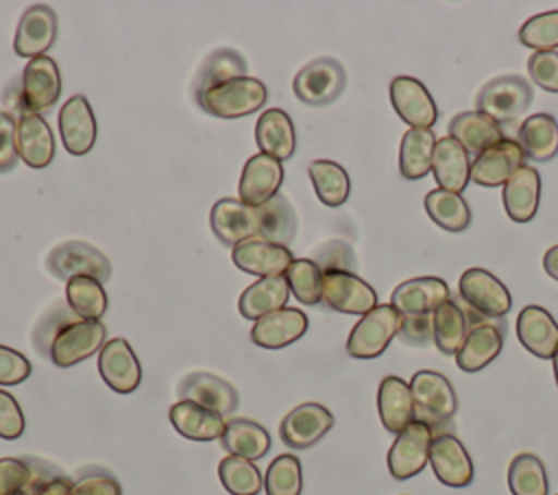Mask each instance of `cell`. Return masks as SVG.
Wrapping results in <instances>:
<instances>
[{
    "instance_id": "5bb4252c",
    "label": "cell",
    "mask_w": 558,
    "mask_h": 495,
    "mask_svg": "<svg viewBox=\"0 0 558 495\" xmlns=\"http://www.w3.org/2000/svg\"><path fill=\"white\" fill-rule=\"evenodd\" d=\"M209 225L214 236L231 249L259 236L257 209L244 205L240 198H218L211 207Z\"/></svg>"
},
{
    "instance_id": "4fadbf2b",
    "label": "cell",
    "mask_w": 558,
    "mask_h": 495,
    "mask_svg": "<svg viewBox=\"0 0 558 495\" xmlns=\"http://www.w3.org/2000/svg\"><path fill=\"white\" fill-rule=\"evenodd\" d=\"M390 102L397 116L410 124V129H432L438 120L434 98L414 76H395L390 81Z\"/></svg>"
},
{
    "instance_id": "3957f363",
    "label": "cell",
    "mask_w": 558,
    "mask_h": 495,
    "mask_svg": "<svg viewBox=\"0 0 558 495\" xmlns=\"http://www.w3.org/2000/svg\"><path fill=\"white\" fill-rule=\"evenodd\" d=\"M403 316L390 303H377L351 329L347 353L357 360H371L386 351L390 340L401 331Z\"/></svg>"
},
{
    "instance_id": "b9f144b4",
    "label": "cell",
    "mask_w": 558,
    "mask_h": 495,
    "mask_svg": "<svg viewBox=\"0 0 558 495\" xmlns=\"http://www.w3.org/2000/svg\"><path fill=\"white\" fill-rule=\"evenodd\" d=\"M425 212L427 216L442 229L460 233L471 225V207L462 198V194L447 192V190H432L425 196Z\"/></svg>"
},
{
    "instance_id": "681fc988",
    "label": "cell",
    "mask_w": 558,
    "mask_h": 495,
    "mask_svg": "<svg viewBox=\"0 0 558 495\" xmlns=\"http://www.w3.org/2000/svg\"><path fill=\"white\" fill-rule=\"evenodd\" d=\"M72 495H122V486L107 469L89 467L74 480Z\"/></svg>"
},
{
    "instance_id": "7402d4cb",
    "label": "cell",
    "mask_w": 558,
    "mask_h": 495,
    "mask_svg": "<svg viewBox=\"0 0 558 495\" xmlns=\"http://www.w3.org/2000/svg\"><path fill=\"white\" fill-rule=\"evenodd\" d=\"M523 157L525 153L517 140L504 137L471 161V181L484 188L504 185L521 166H525Z\"/></svg>"
},
{
    "instance_id": "7dc6e473",
    "label": "cell",
    "mask_w": 558,
    "mask_h": 495,
    "mask_svg": "<svg viewBox=\"0 0 558 495\" xmlns=\"http://www.w3.org/2000/svg\"><path fill=\"white\" fill-rule=\"evenodd\" d=\"M266 495H301L303 473L301 462L292 454H279L264 475Z\"/></svg>"
},
{
    "instance_id": "74e56055",
    "label": "cell",
    "mask_w": 558,
    "mask_h": 495,
    "mask_svg": "<svg viewBox=\"0 0 558 495\" xmlns=\"http://www.w3.org/2000/svg\"><path fill=\"white\" fill-rule=\"evenodd\" d=\"M436 135L432 129H408L399 144V172L403 179H423L432 172Z\"/></svg>"
},
{
    "instance_id": "8d00e7d4",
    "label": "cell",
    "mask_w": 558,
    "mask_h": 495,
    "mask_svg": "<svg viewBox=\"0 0 558 495\" xmlns=\"http://www.w3.org/2000/svg\"><path fill=\"white\" fill-rule=\"evenodd\" d=\"M246 72H248L246 59L238 50L218 48L203 59V63L196 72V79L192 83L194 98H198L201 94H205L207 89H211L220 83H227V81L240 79V76H248Z\"/></svg>"
},
{
    "instance_id": "52a82bcc",
    "label": "cell",
    "mask_w": 558,
    "mask_h": 495,
    "mask_svg": "<svg viewBox=\"0 0 558 495\" xmlns=\"http://www.w3.org/2000/svg\"><path fill=\"white\" fill-rule=\"evenodd\" d=\"M532 87L517 74H506L488 81L477 92V111L493 118L497 124L517 120L532 105Z\"/></svg>"
},
{
    "instance_id": "be15d7a7",
    "label": "cell",
    "mask_w": 558,
    "mask_h": 495,
    "mask_svg": "<svg viewBox=\"0 0 558 495\" xmlns=\"http://www.w3.org/2000/svg\"><path fill=\"white\" fill-rule=\"evenodd\" d=\"M13 495H31V493L24 488V491H17V493H13Z\"/></svg>"
},
{
    "instance_id": "7c38bea8",
    "label": "cell",
    "mask_w": 558,
    "mask_h": 495,
    "mask_svg": "<svg viewBox=\"0 0 558 495\" xmlns=\"http://www.w3.org/2000/svg\"><path fill=\"white\" fill-rule=\"evenodd\" d=\"M177 395H179V401L198 403L211 412H218L220 416L233 414L240 403L235 386H231L227 379L207 371H196L185 375L177 386Z\"/></svg>"
},
{
    "instance_id": "d590c367",
    "label": "cell",
    "mask_w": 558,
    "mask_h": 495,
    "mask_svg": "<svg viewBox=\"0 0 558 495\" xmlns=\"http://www.w3.org/2000/svg\"><path fill=\"white\" fill-rule=\"evenodd\" d=\"M220 443L231 456L259 460L270 449V434L257 421L233 416L225 421V432L220 436Z\"/></svg>"
},
{
    "instance_id": "44dd1931",
    "label": "cell",
    "mask_w": 558,
    "mask_h": 495,
    "mask_svg": "<svg viewBox=\"0 0 558 495\" xmlns=\"http://www.w3.org/2000/svg\"><path fill=\"white\" fill-rule=\"evenodd\" d=\"M57 39V13L48 4L28 7L17 24L13 48L20 57H44Z\"/></svg>"
},
{
    "instance_id": "816d5d0a",
    "label": "cell",
    "mask_w": 558,
    "mask_h": 495,
    "mask_svg": "<svg viewBox=\"0 0 558 495\" xmlns=\"http://www.w3.org/2000/svg\"><path fill=\"white\" fill-rule=\"evenodd\" d=\"M527 74L541 89L558 94V52H532L527 59Z\"/></svg>"
},
{
    "instance_id": "cb8c5ba5",
    "label": "cell",
    "mask_w": 558,
    "mask_h": 495,
    "mask_svg": "<svg viewBox=\"0 0 558 495\" xmlns=\"http://www.w3.org/2000/svg\"><path fill=\"white\" fill-rule=\"evenodd\" d=\"M15 142H17V155L28 168L41 170L50 166L54 157V137L44 116L22 109L17 116Z\"/></svg>"
},
{
    "instance_id": "8fae6325",
    "label": "cell",
    "mask_w": 558,
    "mask_h": 495,
    "mask_svg": "<svg viewBox=\"0 0 558 495\" xmlns=\"http://www.w3.org/2000/svg\"><path fill=\"white\" fill-rule=\"evenodd\" d=\"M432 430L421 421H412L401 434H397L395 443L388 451V471L395 480L414 478L429 462V445Z\"/></svg>"
},
{
    "instance_id": "f6af8a7d",
    "label": "cell",
    "mask_w": 558,
    "mask_h": 495,
    "mask_svg": "<svg viewBox=\"0 0 558 495\" xmlns=\"http://www.w3.org/2000/svg\"><path fill=\"white\" fill-rule=\"evenodd\" d=\"M218 478L231 495H257L262 491V473L253 460L242 456H227L218 464Z\"/></svg>"
},
{
    "instance_id": "30bf717a",
    "label": "cell",
    "mask_w": 558,
    "mask_h": 495,
    "mask_svg": "<svg viewBox=\"0 0 558 495\" xmlns=\"http://www.w3.org/2000/svg\"><path fill=\"white\" fill-rule=\"evenodd\" d=\"M323 301L344 314L364 316L377 305V292L371 283L349 270H325L323 273Z\"/></svg>"
},
{
    "instance_id": "2e32d148",
    "label": "cell",
    "mask_w": 558,
    "mask_h": 495,
    "mask_svg": "<svg viewBox=\"0 0 558 495\" xmlns=\"http://www.w3.org/2000/svg\"><path fill=\"white\" fill-rule=\"evenodd\" d=\"M59 133L70 155H87L98 137L96 116L83 94L68 98L59 111Z\"/></svg>"
},
{
    "instance_id": "ba28073f",
    "label": "cell",
    "mask_w": 558,
    "mask_h": 495,
    "mask_svg": "<svg viewBox=\"0 0 558 495\" xmlns=\"http://www.w3.org/2000/svg\"><path fill=\"white\" fill-rule=\"evenodd\" d=\"M458 290L466 307L484 321L501 318L510 312L512 299L508 288L486 268H466L460 275Z\"/></svg>"
},
{
    "instance_id": "484cf974",
    "label": "cell",
    "mask_w": 558,
    "mask_h": 495,
    "mask_svg": "<svg viewBox=\"0 0 558 495\" xmlns=\"http://www.w3.org/2000/svg\"><path fill=\"white\" fill-rule=\"evenodd\" d=\"M307 331V316L299 307L275 310L253 323L251 340L264 349H281Z\"/></svg>"
},
{
    "instance_id": "6f0895ef",
    "label": "cell",
    "mask_w": 558,
    "mask_h": 495,
    "mask_svg": "<svg viewBox=\"0 0 558 495\" xmlns=\"http://www.w3.org/2000/svg\"><path fill=\"white\" fill-rule=\"evenodd\" d=\"M31 375V362L20 351L0 345V384L15 386Z\"/></svg>"
},
{
    "instance_id": "d6986e66",
    "label": "cell",
    "mask_w": 558,
    "mask_h": 495,
    "mask_svg": "<svg viewBox=\"0 0 558 495\" xmlns=\"http://www.w3.org/2000/svg\"><path fill=\"white\" fill-rule=\"evenodd\" d=\"M231 259L242 273L257 275L259 279L283 275L288 270V266L294 262L292 251L288 246L272 244L259 236L233 246Z\"/></svg>"
},
{
    "instance_id": "9a60e30c",
    "label": "cell",
    "mask_w": 558,
    "mask_h": 495,
    "mask_svg": "<svg viewBox=\"0 0 558 495\" xmlns=\"http://www.w3.org/2000/svg\"><path fill=\"white\" fill-rule=\"evenodd\" d=\"M333 425V414L314 401L292 408L279 425L281 440L292 449H307L316 445Z\"/></svg>"
},
{
    "instance_id": "bcb514c9",
    "label": "cell",
    "mask_w": 558,
    "mask_h": 495,
    "mask_svg": "<svg viewBox=\"0 0 558 495\" xmlns=\"http://www.w3.org/2000/svg\"><path fill=\"white\" fill-rule=\"evenodd\" d=\"M290 292L303 305H316L323 301V270L314 259L299 257L283 273Z\"/></svg>"
},
{
    "instance_id": "9f6ffc18",
    "label": "cell",
    "mask_w": 558,
    "mask_h": 495,
    "mask_svg": "<svg viewBox=\"0 0 558 495\" xmlns=\"http://www.w3.org/2000/svg\"><path fill=\"white\" fill-rule=\"evenodd\" d=\"M347 242L342 240H331V242H325L323 246H318L314 251V262L320 266V270H349L353 273L355 268V259H353V249L344 251L338 255V251H342Z\"/></svg>"
},
{
    "instance_id": "7bdbcfd3",
    "label": "cell",
    "mask_w": 558,
    "mask_h": 495,
    "mask_svg": "<svg viewBox=\"0 0 558 495\" xmlns=\"http://www.w3.org/2000/svg\"><path fill=\"white\" fill-rule=\"evenodd\" d=\"M65 303L83 321H100L107 312V292L94 277H72L65 283Z\"/></svg>"
},
{
    "instance_id": "836d02e7",
    "label": "cell",
    "mask_w": 558,
    "mask_h": 495,
    "mask_svg": "<svg viewBox=\"0 0 558 495\" xmlns=\"http://www.w3.org/2000/svg\"><path fill=\"white\" fill-rule=\"evenodd\" d=\"M170 423L181 436L198 443L216 440L225 432V419L218 412L192 401H177L170 408Z\"/></svg>"
},
{
    "instance_id": "d4e9b609",
    "label": "cell",
    "mask_w": 558,
    "mask_h": 495,
    "mask_svg": "<svg viewBox=\"0 0 558 495\" xmlns=\"http://www.w3.org/2000/svg\"><path fill=\"white\" fill-rule=\"evenodd\" d=\"M504 347V327L501 323H477L471 325L462 347L456 353V364L464 373H477L488 366Z\"/></svg>"
},
{
    "instance_id": "ab89813d",
    "label": "cell",
    "mask_w": 558,
    "mask_h": 495,
    "mask_svg": "<svg viewBox=\"0 0 558 495\" xmlns=\"http://www.w3.org/2000/svg\"><path fill=\"white\" fill-rule=\"evenodd\" d=\"M469 331L464 310L453 301H445L432 314V340L445 355H456Z\"/></svg>"
},
{
    "instance_id": "94428289",
    "label": "cell",
    "mask_w": 558,
    "mask_h": 495,
    "mask_svg": "<svg viewBox=\"0 0 558 495\" xmlns=\"http://www.w3.org/2000/svg\"><path fill=\"white\" fill-rule=\"evenodd\" d=\"M543 268L551 279L558 281V244L547 249V253L543 255Z\"/></svg>"
},
{
    "instance_id": "60d3db41",
    "label": "cell",
    "mask_w": 558,
    "mask_h": 495,
    "mask_svg": "<svg viewBox=\"0 0 558 495\" xmlns=\"http://www.w3.org/2000/svg\"><path fill=\"white\" fill-rule=\"evenodd\" d=\"M318 201L327 207H340L351 192L347 170L331 159H314L307 168Z\"/></svg>"
},
{
    "instance_id": "f35d334b",
    "label": "cell",
    "mask_w": 558,
    "mask_h": 495,
    "mask_svg": "<svg viewBox=\"0 0 558 495\" xmlns=\"http://www.w3.org/2000/svg\"><path fill=\"white\" fill-rule=\"evenodd\" d=\"M257 216L259 238L290 249V244L296 238V212L290 205L288 196H283L281 192L275 194L268 203L257 207Z\"/></svg>"
},
{
    "instance_id": "ac0fdd59",
    "label": "cell",
    "mask_w": 558,
    "mask_h": 495,
    "mask_svg": "<svg viewBox=\"0 0 558 495\" xmlns=\"http://www.w3.org/2000/svg\"><path fill=\"white\" fill-rule=\"evenodd\" d=\"M429 464L434 475L453 488H462L473 480V462L466 447L451 432L436 434L429 445Z\"/></svg>"
},
{
    "instance_id": "6da1fadb",
    "label": "cell",
    "mask_w": 558,
    "mask_h": 495,
    "mask_svg": "<svg viewBox=\"0 0 558 495\" xmlns=\"http://www.w3.org/2000/svg\"><path fill=\"white\" fill-rule=\"evenodd\" d=\"M414 401V421L429 425L432 434L451 430V419L458 412V397L451 382L438 371H416L410 379Z\"/></svg>"
},
{
    "instance_id": "603a6c76",
    "label": "cell",
    "mask_w": 558,
    "mask_h": 495,
    "mask_svg": "<svg viewBox=\"0 0 558 495\" xmlns=\"http://www.w3.org/2000/svg\"><path fill=\"white\" fill-rule=\"evenodd\" d=\"M445 301H449V286L438 277L408 279L390 294V305L401 316H432Z\"/></svg>"
},
{
    "instance_id": "ee69618b",
    "label": "cell",
    "mask_w": 558,
    "mask_h": 495,
    "mask_svg": "<svg viewBox=\"0 0 558 495\" xmlns=\"http://www.w3.org/2000/svg\"><path fill=\"white\" fill-rule=\"evenodd\" d=\"M508 488L512 495H547L549 482L543 460L534 454H517L508 467Z\"/></svg>"
},
{
    "instance_id": "9c48e42d",
    "label": "cell",
    "mask_w": 558,
    "mask_h": 495,
    "mask_svg": "<svg viewBox=\"0 0 558 495\" xmlns=\"http://www.w3.org/2000/svg\"><path fill=\"white\" fill-rule=\"evenodd\" d=\"M61 72L50 57H35L26 63L20 85V102L24 109L44 113L54 107L61 96Z\"/></svg>"
},
{
    "instance_id": "91938a15",
    "label": "cell",
    "mask_w": 558,
    "mask_h": 495,
    "mask_svg": "<svg viewBox=\"0 0 558 495\" xmlns=\"http://www.w3.org/2000/svg\"><path fill=\"white\" fill-rule=\"evenodd\" d=\"M72 484L74 480H70L65 473L48 480L46 484H41L33 495H72Z\"/></svg>"
},
{
    "instance_id": "d6a6232c",
    "label": "cell",
    "mask_w": 558,
    "mask_h": 495,
    "mask_svg": "<svg viewBox=\"0 0 558 495\" xmlns=\"http://www.w3.org/2000/svg\"><path fill=\"white\" fill-rule=\"evenodd\" d=\"M290 297V286L283 275L262 277L253 281L238 301V310L248 321H259L262 316L286 307Z\"/></svg>"
},
{
    "instance_id": "1f68e13d",
    "label": "cell",
    "mask_w": 558,
    "mask_h": 495,
    "mask_svg": "<svg viewBox=\"0 0 558 495\" xmlns=\"http://www.w3.org/2000/svg\"><path fill=\"white\" fill-rule=\"evenodd\" d=\"M377 410L384 427L392 434H401L414 421L410 384L397 375H386L377 390Z\"/></svg>"
},
{
    "instance_id": "4316f807",
    "label": "cell",
    "mask_w": 558,
    "mask_h": 495,
    "mask_svg": "<svg viewBox=\"0 0 558 495\" xmlns=\"http://www.w3.org/2000/svg\"><path fill=\"white\" fill-rule=\"evenodd\" d=\"M449 137H453L469 157H480L486 148L499 144L504 140L501 124H497L493 118H488L482 111H462L449 120L447 126Z\"/></svg>"
},
{
    "instance_id": "5b68a950",
    "label": "cell",
    "mask_w": 558,
    "mask_h": 495,
    "mask_svg": "<svg viewBox=\"0 0 558 495\" xmlns=\"http://www.w3.org/2000/svg\"><path fill=\"white\" fill-rule=\"evenodd\" d=\"M344 85L347 72L333 57H318L305 63L292 81L294 96L312 107L331 105L336 98H340Z\"/></svg>"
},
{
    "instance_id": "277c9868",
    "label": "cell",
    "mask_w": 558,
    "mask_h": 495,
    "mask_svg": "<svg viewBox=\"0 0 558 495\" xmlns=\"http://www.w3.org/2000/svg\"><path fill=\"white\" fill-rule=\"evenodd\" d=\"M46 268L52 277L65 283L72 277H94L100 283H107L113 273L109 257L83 240H68L54 246L46 257Z\"/></svg>"
},
{
    "instance_id": "db71d44e",
    "label": "cell",
    "mask_w": 558,
    "mask_h": 495,
    "mask_svg": "<svg viewBox=\"0 0 558 495\" xmlns=\"http://www.w3.org/2000/svg\"><path fill=\"white\" fill-rule=\"evenodd\" d=\"M17 120L11 111L0 109V172H9L15 168L20 155H17Z\"/></svg>"
},
{
    "instance_id": "680465c9",
    "label": "cell",
    "mask_w": 558,
    "mask_h": 495,
    "mask_svg": "<svg viewBox=\"0 0 558 495\" xmlns=\"http://www.w3.org/2000/svg\"><path fill=\"white\" fill-rule=\"evenodd\" d=\"M399 336L408 345H427L432 342V316H403Z\"/></svg>"
},
{
    "instance_id": "6125c7cd",
    "label": "cell",
    "mask_w": 558,
    "mask_h": 495,
    "mask_svg": "<svg viewBox=\"0 0 558 495\" xmlns=\"http://www.w3.org/2000/svg\"><path fill=\"white\" fill-rule=\"evenodd\" d=\"M551 360H554V375H556V384H558V351H556V355Z\"/></svg>"
},
{
    "instance_id": "4dcf8cb0",
    "label": "cell",
    "mask_w": 558,
    "mask_h": 495,
    "mask_svg": "<svg viewBox=\"0 0 558 495\" xmlns=\"http://www.w3.org/2000/svg\"><path fill=\"white\" fill-rule=\"evenodd\" d=\"M255 144L257 148L277 159H290L294 155V146H296V135H294V124L290 120V116L283 109L270 107L266 109L255 124Z\"/></svg>"
},
{
    "instance_id": "c3c4849f",
    "label": "cell",
    "mask_w": 558,
    "mask_h": 495,
    "mask_svg": "<svg viewBox=\"0 0 558 495\" xmlns=\"http://www.w3.org/2000/svg\"><path fill=\"white\" fill-rule=\"evenodd\" d=\"M519 41L534 52H547L558 48V9L538 13L523 22L519 28Z\"/></svg>"
},
{
    "instance_id": "f907efd6",
    "label": "cell",
    "mask_w": 558,
    "mask_h": 495,
    "mask_svg": "<svg viewBox=\"0 0 558 495\" xmlns=\"http://www.w3.org/2000/svg\"><path fill=\"white\" fill-rule=\"evenodd\" d=\"M72 318H76V314L70 310L68 303H59V305H54L52 310H48V312L44 314V318L39 321V325H37L35 331H33V345H35V349H37L39 355H46V358H48V349H50V342H52L54 334H57L68 321H72Z\"/></svg>"
},
{
    "instance_id": "f5cc1de1",
    "label": "cell",
    "mask_w": 558,
    "mask_h": 495,
    "mask_svg": "<svg viewBox=\"0 0 558 495\" xmlns=\"http://www.w3.org/2000/svg\"><path fill=\"white\" fill-rule=\"evenodd\" d=\"M31 482V467L24 458H0V495L24 491Z\"/></svg>"
},
{
    "instance_id": "f546056e",
    "label": "cell",
    "mask_w": 558,
    "mask_h": 495,
    "mask_svg": "<svg viewBox=\"0 0 558 495\" xmlns=\"http://www.w3.org/2000/svg\"><path fill=\"white\" fill-rule=\"evenodd\" d=\"M504 209L514 222H530L538 212L541 174L532 166H521L504 183Z\"/></svg>"
},
{
    "instance_id": "f1b7e54d",
    "label": "cell",
    "mask_w": 558,
    "mask_h": 495,
    "mask_svg": "<svg viewBox=\"0 0 558 495\" xmlns=\"http://www.w3.org/2000/svg\"><path fill=\"white\" fill-rule=\"evenodd\" d=\"M432 172L440 190L460 194L471 181V159L469 153L449 135L436 140Z\"/></svg>"
},
{
    "instance_id": "83f0119b",
    "label": "cell",
    "mask_w": 558,
    "mask_h": 495,
    "mask_svg": "<svg viewBox=\"0 0 558 495\" xmlns=\"http://www.w3.org/2000/svg\"><path fill=\"white\" fill-rule=\"evenodd\" d=\"M517 336L536 358L549 360L558 351V323L541 305H525L517 316Z\"/></svg>"
},
{
    "instance_id": "e0dca14e",
    "label": "cell",
    "mask_w": 558,
    "mask_h": 495,
    "mask_svg": "<svg viewBox=\"0 0 558 495\" xmlns=\"http://www.w3.org/2000/svg\"><path fill=\"white\" fill-rule=\"evenodd\" d=\"M98 373L105 384L120 395L133 393L142 382L140 360L124 338H111L105 342L98 353Z\"/></svg>"
},
{
    "instance_id": "11a10c76",
    "label": "cell",
    "mask_w": 558,
    "mask_h": 495,
    "mask_svg": "<svg viewBox=\"0 0 558 495\" xmlns=\"http://www.w3.org/2000/svg\"><path fill=\"white\" fill-rule=\"evenodd\" d=\"M24 425L26 421L15 397L0 388V438H7V440L20 438L24 434Z\"/></svg>"
},
{
    "instance_id": "ffe728a7",
    "label": "cell",
    "mask_w": 558,
    "mask_h": 495,
    "mask_svg": "<svg viewBox=\"0 0 558 495\" xmlns=\"http://www.w3.org/2000/svg\"><path fill=\"white\" fill-rule=\"evenodd\" d=\"M281 181H283L281 161L264 153H257L244 164L240 185H238V198L244 205L257 209L264 203H268L275 194H279Z\"/></svg>"
},
{
    "instance_id": "7a4b0ae2",
    "label": "cell",
    "mask_w": 558,
    "mask_h": 495,
    "mask_svg": "<svg viewBox=\"0 0 558 495\" xmlns=\"http://www.w3.org/2000/svg\"><path fill=\"white\" fill-rule=\"evenodd\" d=\"M266 98H268V87L259 79L240 76L207 89L196 98V102L205 113L214 118L233 120V118H244L259 111Z\"/></svg>"
},
{
    "instance_id": "e575fe53",
    "label": "cell",
    "mask_w": 558,
    "mask_h": 495,
    "mask_svg": "<svg viewBox=\"0 0 558 495\" xmlns=\"http://www.w3.org/2000/svg\"><path fill=\"white\" fill-rule=\"evenodd\" d=\"M517 144L534 161L554 159L558 155V120L551 113L527 116L517 131Z\"/></svg>"
},
{
    "instance_id": "8992f818",
    "label": "cell",
    "mask_w": 558,
    "mask_h": 495,
    "mask_svg": "<svg viewBox=\"0 0 558 495\" xmlns=\"http://www.w3.org/2000/svg\"><path fill=\"white\" fill-rule=\"evenodd\" d=\"M105 338L107 327L100 321H83L76 316L54 334L48 349V360L61 369L74 366L100 351L105 347Z\"/></svg>"
}]
</instances>
